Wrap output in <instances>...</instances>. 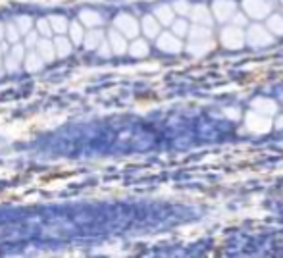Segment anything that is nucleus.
<instances>
[{
	"label": "nucleus",
	"instance_id": "f257e3e1",
	"mask_svg": "<svg viewBox=\"0 0 283 258\" xmlns=\"http://www.w3.org/2000/svg\"><path fill=\"white\" fill-rule=\"evenodd\" d=\"M114 25H116V29H118L125 39H135L139 35V31H141V25L137 23V19L127 16V14H120V16L116 17Z\"/></svg>",
	"mask_w": 283,
	"mask_h": 258
},
{
	"label": "nucleus",
	"instance_id": "f03ea898",
	"mask_svg": "<svg viewBox=\"0 0 283 258\" xmlns=\"http://www.w3.org/2000/svg\"><path fill=\"white\" fill-rule=\"evenodd\" d=\"M23 58H25V44L21 43H14L12 44V48L6 52V69L4 71H10V73H14L19 69V64H23Z\"/></svg>",
	"mask_w": 283,
	"mask_h": 258
},
{
	"label": "nucleus",
	"instance_id": "7ed1b4c3",
	"mask_svg": "<svg viewBox=\"0 0 283 258\" xmlns=\"http://www.w3.org/2000/svg\"><path fill=\"white\" fill-rule=\"evenodd\" d=\"M156 44L158 48H162L164 52H179L181 50V39L175 37L173 33H160L156 37Z\"/></svg>",
	"mask_w": 283,
	"mask_h": 258
},
{
	"label": "nucleus",
	"instance_id": "20e7f679",
	"mask_svg": "<svg viewBox=\"0 0 283 258\" xmlns=\"http://www.w3.org/2000/svg\"><path fill=\"white\" fill-rule=\"evenodd\" d=\"M37 52H39V56L43 58L44 64H52V62L56 60V50H54V43H52L48 37H43V39H39V43H37Z\"/></svg>",
	"mask_w": 283,
	"mask_h": 258
},
{
	"label": "nucleus",
	"instance_id": "39448f33",
	"mask_svg": "<svg viewBox=\"0 0 283 258\" xmlns=\"http://www.w3.org/2000/svg\"><path fill=\"white\" fill-rule=\"evenodd\" d=\"M108 44L112 48V54H125L127 52V39L118 31V29H112L108 33Z\"/></svg>",
	"mask_w": 283,
	"mask_h": 258
},
{
	"label": "nucleus",
	"instance_id": "423d86ee",
	"mask_svg": "<svg viewBox=\"0 0 283 258\" xmlns=\"http://www.w3.org/2000/svg\"><path fill=\"white\" fill-rule=\"evenodd\" d=\"M274 41V37L268 33L264 27H250V31H249V43L250 44H266V43H272Z\"/></svg>",
	"mask_w": 283,
	"mask_h": 258
},
{
	"label": "nucleus",
	"instance_id": "0eeeda50",
	"mask_svg": "<svg viewBox=\"0 0 283 258\" xmlns=\"http://www.w3.org/2000/svg\"><path fill=\"white\" fill-rule=\"evenodd\" d=\"M23 64H25V69L29 71V73H37V71H41V69L44 68L43 58L39 56V52H37V50L25 52V58H23Z\"/></svg>",
	"mask_w": 283,
	"mask_h": 258
},
{
	"label": "nucleus",
	"instance_id": "6e6552de",
	"mask_svg": "<svg viewBox=\"0 0 283 258\" xmlns=\"http://www.w3.org/2000/svg\"><path fill=\"white\" fill-rule=\"evenodd\" d=\"M141 29L148 39H156L160 35V21L155 16H145L141 21Z\"/></svg>",
	"mask_w": 283,
	"mask_h": 258
},
{
	"label": "nucleus",
	"instance_id": "1a4fd4ad",
	"mask_svg": "<svg viewBox=\"0 0 283 258\" xmlns=\"http://www.w3.org/2000/svg\"><path fill=\"white\" fill-rule=\"evenodd\" d=\"M71 41H69L66 35H58L56 41H54V50H56V58H68L71 54Z\"/></svg>",
	"mask_w": 283,
	"mask_h": 258
},
{
	"label": "nucleus",
	"instance_id": "9d476101",
	"mask_svg": "<svg viewBox=\"0 0 283 258\" xmlns=\"http://www.w3.org/2000/svg\"><path fill=\"white\" fill-rule=\"evenodd\" d=\"M68 33H69V41L71 44H83V39H85V29H83V23L81 21H69V27H68Z\"/></svg>",
	"mask_w": 283,
	"mask_h": 258
},
{
	"label": "nucleus",
	"instance_id": "9b49d317",
	"mask_svg": "<svg viewBox=\"0 0 283 258\" xmlns=\"http://www.w3.org/2000/svg\"><path fill=\"white\" fill-rule=\"evenodd\" d=\"M104 41V31H100V29H94L93 31H89V33H85V39H83V46L85 48H89V50H96L98 48V44Z\"/></svg>",
	"mask_w": 283,
	"mask_h": 258
},
{
	"label": "nucleus",
	"instance_id": "f8f14e48",
	"mask_svg": "<svg viewBox=\"0 0 283 258\" xmlns=\"http://www.w3.org/2000/svg\"><path fill=\"white\" fill-rule=\"evenodd\" d=\"M79 21L87 27H98L102 25V17L98 12H93V10H81L79 14Z\"/></svg>",
	"mask_w": 283,
	"mask_h": 258
},
{
	"label": "nucleus",
	"instance_id": "ddd939ff",
	"mask_svg": "<svg viewBox=\"0 0 283 258\" xmlns=\"http://www.w3.org/2000/svg\"><path fill=\"white\" fill-rule=\"evenodd\" d=\"M127 52L133 58H143V56L148 54V43H146L145 39H137L135 37V41L127 46Z\"/></svg>",
	"mask_w": 283,
	"mask_h": 258
},
{
	"label": "nucleus",
	"instance_id": "4468645a",
	"mask_svg": "<svg viewBox=\"0 0 283 258\" xmlns=\"http://www.w3.org/2000/svg\"><path fill=\"white\" fill-rule=\"evenodd\" d=\"M48 23H50V27H52V33H56V35H66L68 33V27H69L68 17L50 16L48 17Z\"/></svg>",
	"mask_w": 283,
	"mask_h": 258
},
{
	"label": "nucleus",
	"instance_id": "2eb2a0df",
	"mask_svg": "<svg viewBox=\"0 0 283 258\" xmlns=\"http://www.w3.org/2000/svg\"><path fill=\"white\" fill-rule=\"evenodd\" d=\"M155 17L160 21V25H170L173 19V8L172 6H158L155 10Z\"/></svg>",
	"mask_w": 283,
	"mask_h": 258
},
{
	"label": "nucleus",
	"instance_id": "dca6fc26",
	"mask_svg": "<svg viewBox=\"0 0 283 258\" xmlns=\"http://www.w3.org/2000/svg\"><path fill=\"white\" fill-rule=\"evenodd\" d=\"M227 39L223 37V44H227L229 48H237V46H241L243 44V31L241 29H237V27H229L227 29Z\"/></svg>",
	"mask_w": 283,
	"mask_h": 258
},
{
	"label": "nucleus",
	"instance_id": "f3484780",
	"mask_svg": "<svg viewBox=\"0 0 283 258\" xmlns=\"http://www.w3.org/2000/svg\"><path fill=\"white\" fill-rule=\"evenodd\" d=\"M4 39H6L10 44L19 43L21 33H19V29H17L16 23H6V25H4Z\"/></svg>",
	"mask_w": 283,
	"mask_h": 258
},
{
	"label": "nucleus",
	"instance_id": "a211bd4d",
	"mask_svg": "<svg viewBox=\"0 0 283 258\" xmlns=\"http://www.w3.org/2000/svg\"><path fill=\"white\" fill-rule=\"evenodd\" d=\"M170 25H172V33L175 35V37H179V39L189 35V23L185 19H173Z\"/></svg>",
	"mask_w": 283,
	"mask_h": 258
},
{
	"label": "nucleus",
	"instance_id": "6ab92c4d",
	"mask_svg": "<svg viewBox=\"0 0 283 258\" xmlns=\"http://www.w3.org/2000/svg\"><path fill=\"white\" fill-rule=\"evenodd\" d=\"M17 25V29H19V33L21 35H25L29 29H33V17H29V16H19L16 17V21H14Z\"/></svg>",
	"mask_w": 283,
	"mask_h": 258
},
{
	"label": "nucleus",
	"instance_id": "aec40b11",
	"mask_svg": "<svg viewBox=\"0 0 283 258\" xmlns=\"http://www.w3.org/2000/svg\"><path fill=\"white\" fill-rule=\"evenodd\" d=\"M268 27H270L272 33L283 35V17L281 16H270V19H268Z\"/></svg>",
	"mask_w": 283,
	"mask_h": 258
},
{
	"label": "nucleus",
	"instance_id": "412c9836",
	"mask_svg": "<svg viewBox=\"0 0 283 258\" xmlns=\"http://www.w3.org/2000/svg\"><path fill=\"white\" fill-rule=\"evenodd\" d=\"M37 31H39V35L41 37H48L50 39L52 35V27H50V23H48V19L46 17H41V19H37Z\"/></svg>",
	"mask_w": 283,
	"mask_h": 258
},
{
	"label": "nucleus",
	"instance_id": "4be33fe9",
	"mask_svg": "<svg viewBox=\"0 0 283 258\" xmlns=\"http://www.w3.org/2000/svg\"><path fill=\"white\" fill-rule=\"evenodd\" d=\"M39 37H41V35H39V31H37V29H29V31H27L25 33V48H29V50H33L35 46H37V43H39Z\"/></svg>",
	"mask_w": 283,
	"mask_h": 258
},
{
	"label": "nucleus",
	"instance_id": "5701e85b",
	"mask_svg": "<svg viewBox=\"0 0 283 258\" xmlns=\"http://www.w3.org/2000/svg\"><path fill=\"white\" fill-rule=\"evenodd\" d=\"M96 52H98V54H100V56H102V58H110L112 56V48H110V44L108 43H100L98 44V48H96Z\"/></svg>",
	"mask_w": 283,
	"mask_h": 258
},
{
	"label": "nucleus",
	"instance_id": "b1692460",
	"mask_svg": "<svg viewBox=\"0 0 283 258\" xmlns=\"http://www.w3.org/2000/svg\"><path fill=\"white\" fill-rule=\"evenodd\" d=\"M0 41H4V23L0 21Z\"/></svg>",
	"mask_w": 283,
	"mask_h": 258
},
{
	"label": "nucleus",
	"instance_id": "393cba45",
	"mask_svg": "<svg viewBox=\"0 0 283 258\" xmlns=\"http://www.w3.org/2000/svg\"><path fill=\"white\" fill-rule=\"evenodd\" d=\"M4 73V68H2V46H0V75Z\"/></svg>",
	"mask_w": 283,
	"mask_h": 258
}]
</instances>
